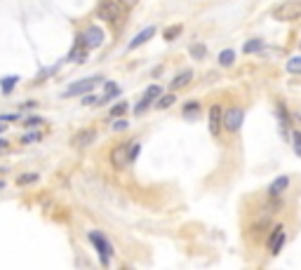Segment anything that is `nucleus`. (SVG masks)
Wrapping results in <instances>:
<instances>
[{"label":"nucleus","mask_w":301,"mask_h":270,"mask_svg":"<svg viewBox=\"0 0 301 270\" xmlns=\"http://www.w3.org/2000/svg\"><path fill=\"white\" fill-rule=\"evenodd\" d=\"M271 14L275 21H297L301 19V0H285Z\"/></svg>","instance_id":"nucleus-1"},{"label":"nucleus","mask_w":301,"mask_h":270,"mask_svg":"<svg viewBox=\"0 0 301 270\" xmlns=\"http://www.w3.org/2000/svg\"><path fill=\"white\" fill-rule=\"evenodd\" d=\"M123 5L118 2V0H104L101 5H99V9H97V14H99V19H104V21H108V24H120L123 21Z\"/></svg>","instance_id":"nucleus-2"},{"label":"nucleus","mask_w":301,"mask_h":270,"mask_svg":"<svg viewBox=\"0 0 301 270\" xmlns=\"http://www.w3.org/2000/svg\"><path fill=\"white\" fill-rule=\"evenodd\" d=\"M242 120H245V110L242 108L233 106V108H226L224 110V127L228 132H238L240 127H242Z\"/></svg>","instance_id":"nucleus-3"},{"label":"nucleus","mask_w":301,"mask_h":270,"mask_svg":"<svg viewBox=\"0 0 301 270\" xmlns=\"http://www.w3.org/2000/svg\"><path fill=\"white\" fill-rule=\"evenodd\" d=\"M80 40L87 50H97V47L104 45V31L99 26H89L85 33H80Z\"/></svg>","instance_id":"nucleus-4"},{"label":"nucleus","mask_w":301,"mask_h":270,"mask_svg":"<svg viewBox=\"0 0 301 270\" xmlns=\"http://www.w3.org/2000/svg\"><path fill=\"white\" fill-rule=\"evenodd\" d=\"M285 237H287V235H285V225L278 223L273 230H271L268 240H266V247H268V252L273 254V256L280 254V249H283V244H285Z\"/></svg>","instance_id":"nucleus-5"},{"label":"nucleus","mask_w":301,"mask_h":270,"mask_svg":"<svg viewBox=\"0 0 301 270\" xmlns=\"http://www.w3.org/2000/svg\"><path fill=\"white\" fill-rule=\"evenodd\" d=\"M111 164L115 169H123L130 164V144H120L111 151Z\"/></svg>","instance_id":"nucleus-6"},{"label":"nucleus","mask_w":301,"mask_h":270,"mask_svg":"<svg viewBox=\"0 0 301 270\" xmlns=\"http://www.w3.org/2000/svg\"><path fill=\"white\" fill-rule=\"evenodd\" d=\"M101 82V75H94V78H85V80L75 82L66 90V97H80V94H87L89 90H94V85Z\"/></svg>","instance_id":"nucleus-7"},{"label":"nucleus","mask_w":301,"mask_h":270,"mask_svg":"<svg viewBox=\"0 0 301 270\" xmlns=\"http://www.w3.org/2000/svg\"><path fill=\"white\" fill-rule=\"evenodd\" d=\"M89 240H92V242H94V247L99 249L101 263H104V266H108V256L113 254V247H111V244H108L106 240H104V235H101V233H94V230L89 233Z\"/></svg>","instance_id":"nucleus-8"},{"label":"nucleus","mask_w":301,"mask_h":270,"mask_svg":"<svg viewBox=\"0 0 301 270\" xmlns=\"http://www.w3.org/2000/svg\"><path fill=\"white\" fill-rule=\"evenodd\" d=\"M222 127H224V108L214 104V106L210 108V134L219 136L222 134Z\"/></svg>","instance_id":"nucleus-9"},{"label":"nucleus","mask_w":301,"mask_h":270,"mask_svg":"<svg viewBox=\"0 0 301 270\" xmlns=\"http://www.w3.org/2000/svg\"><path fill=\"white\" fill-rule=\"evenodd\" d=\"M94 139H97L94 129H80V132L73 134V146L75 148H87L89 144H94Z\"/></svg>","instance_id":"nucleus-10"},{"label":"nucleus","mask_w":301,"mask_h":270,"mask_svg":"<svg viewBox=\"0 0 301 270\" xmlns=\"http://www.w3.org/2000/svg\"><path fill=\"white\" fill-rule=\"evenodd\" d=\"M287 188H290V176L283 174V176H278V179L268 186V195H271V200H278Z\"/></svg>","instance_id":"nucleus-11"},{"label":"nucleus","mask_w":301,"mask_h":270,"mask_svg":"<svg viewBox=\"0 0 301 270\" xmlns=\"http://www.w3.org/2000/svg\"><path fill=\"white\" fill-rule=\"evenodd\" d=\"M155 36V26H146L144 31H139L137 36L132 38V43H130V50H134V47H139V45H144L146 40H150V38Z\"/></svg>","instance_id":"nucleus-12"},{"label":"nucleus","mask_w":301,"mask_h":270,"mask_svg":"<svg viewBox=\"0 0 301 270\" xmlns=\"http://www.w3.org/2000/svg\"><path fill=\"white\" fill-rule=\"evenodd\" d=\"M191 80H193V71L188 68V71L177 73V75H174V80L169 82V87H172V90H181V87H186Z\"/></svg>","instance_id":"nucleus-13"},{"label":"nucleus","mask_w":301,"mask_h":270,"mask_svg":"<svg viewBox=\"0 0 301 270\" xmlns=\"http://www.w3.org/2000/svg\"><path fill=\"white\" fill-rule=\"evenodd\" d=\"M268 225H271V216L264 214V216H261V218L257 221V223L252 225V233H254V235H261L264 230H268Z\"/></svg>","instance_id":"nucleus-14"},{"label":"nucleus","mask_w":301,"mask_h":270,"mask_svg":"<svg viewBox=\"0 0 301 270\" xmlns=\"http://www.w3.org/2000/svg\"><path fill=\"white\" fill-rule=\"evenodd\" d=\"M104 90H106V94L99 99V104H106V101H111L115 94L120 92V90H118V85H113V82H106V85H104Z\"/></svg>","instance_id":"nucleus-15"},{"label":"nucleus","mask_w":301,"mask_h":270,"mask_svg":"<svg viewBox=\"0 0 301 270\" xmlns=\"http://www.w3.org/2000/svg\"><path fill=\"white\" fill-rule=\"evenodd\" d=\"M38 176L36 171H28V174H21V176H17V183L19 186H31V183H38Z\"/></svg>","instance_id":"nucleus-16"},{"label":"nucleus","mask_w":301,"mask_h":270,"mask_svg":"<svg viewBox=\"0 0 301 270\" xmlns=\"http://www.w3.org/2000/svg\"><path fill=\"white\" fill-rule=\"evenodd\" d=\"M287 73H292V75H301V56H292V59L287 61Z\"/></svg>","instance_id":"nucleus-17"},{"label":"nucleus","mask_w":301,"mask_h":270,"mask_svg":"<svg viewBox=\"0 0 301 270\" xmlns=\"http://www.w3.org/2000/svg\"><path fill=\"white\" fill-rule=\"evenodd\" d=\"M259 50H264V43H261V40H247V43L242 45V52H245V54L259 52Z\"/></svg>","instance_id":"nucleus-18"},{"label":"nucleus","mask_w":301,"mask_h":270,"mask_svg":"<svg viewBox=\"0 0 301 270\" xmlns=\"http://www.w3.org/2000/svg\"><path fill=\"white\" fill-rule=\"evenodd\" d=\"M233 61H235V52H233V50H224V52L219 54V63H222V66H233Z\"/></svg>","instance_id":"nucleus-19"},{"label":"nucleus","mask_w":301,"mask_h":270,"mask_svg":"<svg viewBox=\"0 0 301 270\" xmlns=\"http://www.w3.org/2000/svg\"><path fill=\"white\" fill-rule=\"evenodd\" d=\"M290 139H292V146H294L297 158H301V132H299V129H294L292 134H290Z\"/></svg>","instance_id":"nucleus-20"},{"label":"nucleus","mask_w":301,"mask_h":270,"mask_svg":"<svg viewBox=\"0 0 301 270\" xmlns=\"http://www.w3.org/2000/svg\"><path fill=\"white\" fill-rule=\"evenodd\" d=\"M191 56H193V59H205V56H207V47L200 45V43H198V45H191Z\"/></svg>","instance_id":"nucleus-21"},{"label":"nucleus","mask_w":301,"mask_h":270,"mask_svg":"<svg viewBox=\"0 0 301 270\" xmlns=\"http://www.w3.org/2000/svg\"><path fill=\"white\" fill-rule=\"evenodd\" d=\"M174 101H177V99H174V94H160L155 106H158V108H167V106H172Z\"/></svg>","instance_id":"nucleus-22"},{"label":"nucleus","mask_w":301,"mask_h":270,"mask_svg":"<svg viewBox=\"0 0 301 270\" xmlns=\"http://www.w3.org/2000/svg\"><path fill=\"white\" fill-rule=\"evenodd\" d=\"M17 82H19L17 75H9V78H5V80H2V85H0V87H2V92L7 94V92L14 90V85H17Z\"/></svg>","instance_id":"nucleus-23"},{"label":"nucleus","mask_w":301,"mask_h":270,"mask_svg":"<svg viewBox=\"0 0 301 270\" xmlns=\"http://www.w3.org/2000/svg\"><path fill=\"white\" fill-rule=\"evenodd\" d=\"M160 94H162V90H160L158 85H150L149 90L144 92V97H149L150 101H155V99H158V97H160Z\"/></svg>","instance_id":"nucleus-24"},{"label":"nucleus","mask_w":301,"mask_h":270,"mask_svg":"<svg viewBox=\"0 0 301 270\" xmlns=\"http://www.w3.org/2000/svg\"><path fill=\"white\" fill-rule=\"evenodd\" d=\"M127 108H130V106H127L125 101H120V104H115V106L111 108V117H120V115L125 113V110H127Z\"/></svg>","instance_id":"nucleus-25"},{"label":"nucleus","mask_w":301,"mask_h":270,"mask_svg":"<svg viewBox=\"0 0 301 270\" xmlns=\"http://www.w3.org/2000/svg\"><path fill=\"white\" fill-rule=\"evenodd\" d=\"M149 106H150V99H149V97H144V99L139 101L137 106H134V113H137V115H142V113H144V110H146Z\"/></svg>","instance_id":"nucleus-26"},{"label":"nucleus","mask_w":301,"mask_h":270,"mask_svg":"<svg viewBox=\"0 0 301 270\" xmlns=\"http://www.w3.org/2000/svg\"><path fill=\"white\" fill-rule=\"evenodd\" d=\"M179 33H181V26H174V28H167V31H165L162 36H165V40H174V38H177Z\"/></svg>","instance_id":"nucleus-27"},{"label":"nucleus","mask_w":301,"mask_h":270,"mask_svg":"<svg viewBox=\"0 0 301 270\" xmlns=\"http://www.w3.org/2000/svg\"><path fill=\"white\" fill-rule=\"evenodd\" d=\"M24 122H26V127H38V125H43V117H40V115H31V117H26Z\"/></svg>","instance_id":"nucleus-28"},{"label":"nucleus","mask_w":301,"mask_h":270,"mask_svg":"<svg viewBox=\"0 0 301 270\" xmlns=\"http://www.w3.org/2000/svg\"><path fill=\"white\" fill-rule=\"evenodd\" d=\"M195 110H200V104H198V101H191V104L184 106V113H186V115H191V113H195Z\"/></svg>","instance_id":"nucleus-29"},{"label":"nucleus","mask_w":301,"mask_h":270,"mask_svg":"<svg viewBox=\"0 0 301 270\" xmlns=\"http://www.w3.org/2000/svg\"><path fill=\"white\" fill-rule=\"evenodd\" d=\"M24 144H36V141H40V132H33V134H26L24 139H21Z\"/></svg>","instance_id":"nucleus-30"},{"label":"nucleus","mask_w":301,"mask_h":270,"mask_svg":"<svg viewBox=\"0 0 301 270\" xmlns=\"http://www.w3.org/2000/svg\"><path fill=\"white\" fill-rule=\"evenodd\" d=\"M127 127H130L127 120H118V122H113V132H123V129H127Z\"/></svg>","instance_id":"nucleus-31"},{"label":"nucleus","mask_w":301,"mask_h":270,"mask_svg":"<svg viewBox=\"0 0 301 270\" xmlns=\"http://www.w3.org/2000/svg\"><path fill=\"white\" fill-rule=\"evenodd\" d=\"M118 2H120V5L127 9V7H137V2H139V0H118Z\"/></svg>","instance_id":"nucleus-32"},{"label":"nucleus","mask_w":301,"mask_h":270,"mask_svg":"<svg viewBox=\"0 0 301 270\" xmlns=\"http://www.w3.org/2000/svg\"><path fill=\"white\" fill-rule=\"evenodd\" d=\"M82 104H85V106H92V104H99V99L97 97H92V94H87V97L82 99Z\"/></svg>","instance_id":"nucleus-33"},{"label":"nucleus","mask_w":301,"mask_h":270,"mask_svg":"<svg viewBox=\"0 0 301 270\" xmlns=\"http://www.w3.org/2000/svg\"><path fill=\"white\" fill-rule=\"evenodd\" d=\"M0 120H5V122H14V120H19V115H0Z\"/></svg>","instance_id":"nucleus-34"},{"label":"nucleus","mask_w":301,"mask_h":270,"mask_svg":"<svg viewBox=\"0 0 301 270\" xmlns=\"http://www.w3.org/2000/svg\"><path fill=\"white\" fill-rule=\"evenodd\" d=\"M0 148H7V141L5 139H0Z\"/></svg>","instance_id":"nucleus-35"},{"label":"nucleus","mask_w":301,"mask_h":270,"mask_svg":"<svg viewBox=\"0 0 301 270\" xmlns=\"http://www.w3.org/2000/svg\"><path fill=\"white\" fill-rule=\"evenodd\" d=\"M0 132H5V122H0Z\"/></svg>","instance_id":"nucleus-36"},{"label":"nucleus","mask_w":301,"mask_h":270,"mask_svg":"<svg viewBox=\"0 0 301 270\" xmlns=\"http://www.w3.org/2000/svg\"><path fill=\"white\" fill-rule=\"evenodd\" d=\"M297 120H299V125H301V115H297Z\"/></svg>","instance_id":"nucleus-37"},{"label":"nucleus","mask_w":301,"mask_h":270,"mask_svg":"<svg viewBox=\"0 0 301 270\" xmlns=\"http://www.w3.org/2000/svg\"><path fill=\"white\" fill-rule=\"evenodd\" d=\"M299 47H301V45H299Z\"/></svg>","instance_id":"nucleus-38"}]
</instances>
